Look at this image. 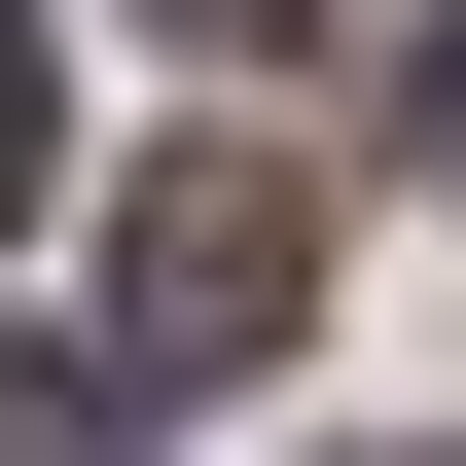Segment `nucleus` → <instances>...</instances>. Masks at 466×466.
Returning <instances> with one entry per match:
<instances>
[{
    "mask_svg": "<svg viewBox=\"0 0 466 466\" xmlns=\"http://www.w3.org/2000/svg\"><path fill=\"white\" fill-rule=\"evenodd\" d=\"M288 323H323V179L288 144H179L144 216H108V395H251Z\"/></svg>",
    "mask_w": 466,
    "mask_h": 466,
    "instance_id": "f257e3e1",
    "label": "nucleus"
},
{
    "mask_svg": "<svg viewBox=\"0 0 466 466\" xmlns=\"http://www.w3.org/2000/svg\"><path fill=\"white\" fill-rule=\"evenodd\" d=\"M36 179H72V36L0 0V216H36Z\"/></svg>",
    "mask_w": 466,
    "mask_h": 466,
    "instance_id": "f03ea898",
    "label": "nucleus"
},
{
    "mask_svg": "<svg viewBox=\"0 0 466 466\" xmlns=\"http://www.w3.org/2000/svg\"><path fill=\"white\" fill-rule=\"evenodd\" d=\"M144 36H216V72H251V36H323V0H144Z\"/></svg>",
    "mask_w": 466,
    "mask_h": 466,
    "instance_id": "7ed1b4c3",
    "label": "nucleus"
},
{
    "mask_svg": "<svg viewBox=\"0 0 466 466\" xmlns=\"http://www.w3.org/2000/svg\"><path fill=\"white\" fill-rule=\"evenodd\" d=\"M431 179H466V36H431Z\"/></svg>",
    "mask_w": 466,
    "mask_h": 466,
    "instance_id": "20e7f679",
    "label": "nucleus"
},
{
    "mask_svg": "<svg viewBox=\"0 0 466 466\" xmlns=\"http://www.w3.org/2000/svg\"><path fill=\"white\" fill-rule=\"evenodd\" d=\"M0 466H36V359H0Z\"/></svg>",
    "mask_w": 466,
    "mask_h": 466,
    "instance_id": "39448f33",
    "label": "nucleus"
}]
</instances>
